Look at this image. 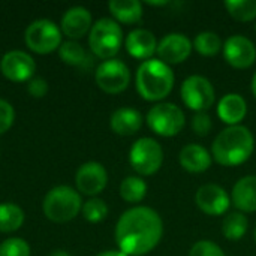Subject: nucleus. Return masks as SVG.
Wrapping results in <instances>:
<instances>
[{"instance_id":"nucleus-12","label":"nucleus","mask_w":256,"mask_h":256,"mask_svg":"<svg viewBox=\"0 0 256 256\" xmlns=\"http://www.w3.org/2000/svg\"><path fill=\"white\" fill-rule=\"evenodd\" d=\"M196 207L208 216H220L230 210L231 196L219 184H204L195 194Z\"/></svg>"},{"instance_id":"nucleus-25","label":"nucleus","mask_w":256,"mask_h":256,"mask_svg":"<svg viewBox=\"0 0 256 256\" xmlns=\"http://www.w3.org/2000/svg\"><path fill=\"white\" fill-rule=\"evenodd\" d=\"M58 54L60 58L70 66H80V68H86L90 63V57L87 56L86 50L82 48V45H80L75 40H66L58 46Z\"/></svg>"},{"instance_id":"nucleus-20","label":"nucleus","mask_w":256,"mask_h":256,"mask_svg":"<svg viewBox=\"0 0 256 256\" xmlns=\"http://www.w3.org/2000/svg\"><path fill=\"white\" fill-rule=\"evenodd\" d=\"M231 200L240 213L256 212V176L242 177L232 188Z\"/></svg>"},{"instance_id":"nucleus-26","label":"nucleus","mask_w":256,"mask_h":256,"mask_svg":"<svg viewBox=\"0 0 256 256\" xmlns=\"http://www.w3.org/2000/svg\"><path fill=\"white\" fill-rule=\"evenodd\" d=\"M147 195V183L136 176L126 177L120 184V196L130 204L141 202Z\"/></svg>"},{"instance_id":"nucleus-1","label":"nucleus","mask_w":256,"mask_h":256,"mask_svg":"<svg viewBox=\"0 0 256 256\" xmlns=\"http://www.w3.org/2000/svg\"><path fill=\"white\" fill-rule=\"evenodd\" d=\"M164 222L160 214L150 207L126 210L116 225V243L118 250L128 256L150 254L162 240Z\"/></svg>"},{"instance_id":"nucleus-13","label":"nucleus","mask_w":256,"mask_h":256,"mask_svg":"<svg viewBox=\"0 0 256 256\" xmlns=\"http://www.w3.org/2000/svg\"><path fill=\"white\" fill-rule=\"evenodd\" d=\"M192 50H194V45L186 34L168 33L158 44L156 54L159 56V60L171 66V64H180L186 62Z\"/></svg>"},{"instance_id":"nucleus-30","label":"nucleus","mask_w":256,"mask_h":256,"mask_svg":"<svg viewBox=\"0 0 256 256\" xmlns=\"http://www.w3.org/2000/svg\"><path fill=\"white\" fill-rule=\"evenodd\" d=\"M0 256H30V246L22 238H9L0 244Z\"/></svg>"},{"instance_id":"nucleus-18","label":"nucleus","mask_w":256,"mask_h":256,"mask_svg":"<svg viewBox=\"0 0 256 256\" xmlns=\"http://www.w3.org/2000/svg\"><path fill=\"white\" fill-rule=\"evenodd\" d=\"M92 28V14L82 6H74L68 9L62 18V32L72 38H82Z\"/></svg>"},{"instance_id":"nucleus-4","label":"nucleus","mask_w":256,"mask_h":256,"mask_svg":"<svg viewBox=\"0 0 256 256\" xmlns=\"http://www.w3.org/2000/svg\"><path fill=\"white\" fill-rule=\"evenodd\" d=\"M82 208L81 196L76 190L69 186H56L44 198L42 210L44 214L57 224L69 222Z\"/></svg>"},{"instance_id":"nucleus-21","label":"nucleus","mask_w":256,"mask_h":256,"mask_svg":"<svg viewBox=\"0 0 256 256\" xmlns=\"http://www.w3.org/2000/svg\"><path fill=\"white\" fill-rule=\"evenodd\" d=\"M110 124L111 129L122 136H130L134 134H136L141 126H142V116L140 111L124 106V108H118L112 112L111 118H110Z\"/></svg>"},{"instance_id":"nucleus-11","label":"nucleus","mask_w":256,"mask_h":256,"mask_svg":"<svg viewBox=\"0 0 256 256\" xmlns=\"http://www.w3.org/2000/svg\"><path fill=\"white\" fill-rule=\"evenodd\" d=\"M222 52L226 63L236 69H248L256 60L255 44L243 34L228 38L224 44Z\"/></svg>"},{"instance_id":"nucleus-27","label":"nucleus","mask_w":256,"mask_h":256,"mask_svg":"<svg viewBox=\"0 0 256 256\" xmlns=\"http://www.w3.org/2000/svg\"><path fill=\"white\" fill-rule=\"evenodd\" d=\"M24 222V212L12 202L0 204V232H14Z\"/></svg>"},{"instance_id":"nucleus-15","label":"nucleus","mask_w":256,"mask_h":256,"mask_svg":"<svg viewBox=\"0 0 256 256\" xmlns=\"http://www.w3.org/2000/svg\"><path fill=\"white\" fill-rule=\"evenodd\" d=\"M76 188L81 194L94 196L100 194L108 183V174L104 165L98 162H87L80 166L75 176Z\"/></svg>"},{"instance_id":"nucleus-16","label":"nucleus","mask_w":256,"mask_h":256,"mask_svg":"<svg viewBox=\"0 0 256 256\" xmlns=\"http://www.w3.org/2000/svg\"><path fill=\"white\" fill-rule=\"evenodd\" d=\"M158 39L156 36L147 28H135L132 30L124 40L128 52L140 60H150L152 56L158 50Z\"/></svg>"},{"instance_id":"nucleus-8","label":"nucleus","mask_w":256,"mask_h":256,"mask_svg":"<svg viewBox=\"0 0 256 256\" xmlns=\"http://www.w3.org/2000/svg\"><path fill=\"white\" fill-rule=\"evenodd\" d=\"M180 94L184 105L196 112H206L213 106L216 99L213 84L201 75L188 76L180 87Z\"/></svg>"},{"instance_id":"nucleus-35","label":"nucleus","mask_w":256,"mask_h":256,"mask_svg":"<svg viewBox=\"0 0 256 256\" xmlns=\"http://www.w3.org/2000/svg\"><path fill=\"white\" fill-rule=\"evenodd\" d=\"M96 256H128L124 255L123 252H120V250H105V252H100L99 255Z\"/></svg>"},{"instance_id":"nucleus-3","label":"nucleus","mask_w":256,"mask_h":256,"mask_svg":"<svg viewBox=\"0 0 256 256\" xmlns=\"http://www.w3.org/2000/svg\"><path fill=\"white\" fill-rule=\"evenodd\" d=\"M174 72L171 66L159 58H150L140 64L136 70V90L144 100L159 102L165 99L174 87Z\"/></svg>"},{"instance_id":"nucleus-22","label":"nucleus","mask_w":256,"mask_h":256,"mask_svg":"<svg viewBox=\"0 0 256 256\" xmlns=\"http://www.w3.org/2000/svg\"><path fill=\"white\" fill-rule=\"evenodd\" d=\"M108 8L112 16L123 24H135L142 18V4L138 0H111Z\"/></svg>"},{"instance_id":"nucleus-34","label":"nucleus","mask_w":256,"mask_h":256,"mask_svg":"<svg viewBox=\"0 0 256 256\" xmlns=\"http://www.w3.org/2000/svg\"><path fill=\"white\" fill-rule=\"evenodd\" d=\"M28 93L33 96V98H42L46 92H48V84L44 78H32L30 82H28Z\"/></svg>"},{"instance_id":"nucleus-37","label":"nucleus","mask_w":256,"mask_h":256,"mask_svg":"<svg viewBox=\"0 0 256 256\" xmlns=\"http://www.w3.org/2000/svg\"><path fill=\"white\" fill-rule=\"evenodd\" d=\"M250 87H252V93H254V96L256 98V72H255V75H254V78H252Z\"/></svg>"},{"instance_id":"nucleus-38","label":"nucleus","mask_w":256,"mask_h":256,"mask_svg":"<svg viewBox=\"0 0 256 256\" xmlns=\"http://www.w3.org/2000/svg\"><path fill=\"white\" fill-rule=\"evenodd\" d=\"M255 243H256V228H255Z\"/></svg>"},{"instance_id":"nucleus-10","label":"nucleus","mask_w":256,"mask_h":256,"mask_svg":"<svg viewBox=\"0 0 256 256\" xmlns=\"http://www.w3.org/2000/svg\"><path fill=\"white\" fill-rule=\"evenodd\" d=\"M94 78L98 86L105 93L117 94L128 88L130 82V70L122 60L111 58L98 66Z\"/></svg>"},{"instance_id":"nucleus-23","label":"nucleus","mask_w":256,"mask_h":256,"mask_svg":"<svg viewBox=\"0 0 256 256\" xmlns=\"http://www.w3.org/2000/svg\"><path fill=\"white\" fill-rule=\"evenodd\" d=\"M249 228V220L244 213L232 212L222 222V234L230 242H238Z\"/></svg>"},{"instance_id":"nucleus-24","label":"nucleus","mask_w":256,"mask_h":256,"mask_svg":"<svg viewBox=\"0 0 256 256\" xmlns=\"http://www.w3.org/2000/svg\"><path fill=\"white\" fill-rule=\"evenodd\" d=\"M196 52L204 57H214L224 50V42L220 36L214 32H201L192 42Z\"/></svg>"},{"instance_id":"nucleus-36","label":"nucleus","mask_w":256,"mask_h":256,"mask_svg":"<svg viewBox=\"0 0 256 256\" xmlns=\"http://www.w3.org/2000/svg\"><path fill=\"white\" fill-rule=\"evenodd\" d=\"M48 256H69V254L64 252V250H54V252H51Z\"/></svg>"},{"instance_id":"nucleus-2","label":"nucleus","mask_w":256,"mask_h":256,"mask_svg":"<svg viewBox=\"0 0 256 256\" xmlns=\"http://www.w3.org/2000/svg\"><path fill=\"white\" fill-rule=\"evenodd\" d=\"M255 150V138L243 124L228 126L212 144V158L222 166H237L249 160Z\"/></svg>"},{"instance_id":"nucleus-7","label":"nucleus","mask_w":256,"mask_h":256,"mask_svg":"<svg viewBox=\"0 0 256 256\" xmlns=\"http://www.w3.org/2000/svg\"><path fill=\"white\" fill-rule=\"evenodd\" d=\"M129 162L140 176H153L164 164V148L153 138H140L130 147Z\"/></svg>"},{"instance_id":"nucleus-33","label":"nucleus","mask_w":256,"mask_h":256,"mask_svg":"<svg viewBox=\"0 0 256 256\" xmlns=\"http://www.w3.org/2000/svg\"><path fill=\"white\" fill-rule=\"evenodd\" d=\"M14 118H15V112L12 105L4 99H0V135L4 134L12 126Z\"/></svg>"},{"instance_id":"nucleus-32","label":"nucleus","mask_w":256,"mask_h":256,"mask_svg":"<svg viewBox=\"0 0 256 256\" xmlns=\"http://www.w3.org/2000/svg\"><path fill=\"white\" fill-rule=\"evenodd\" d=\"M213 128L212 117L207 112H196L192 117V130L198 136H207Z\"/></svg>"},{"instance_id":"nucleus-19","label":"nucleus","mask_w":256,"mask_h":256,"mask_svg":"<svg viewBox=\"0 0 256 256\" xmlns=\"http://www.w3.org/2000/svg\"><path fill=\"white\" fill-rule=\"evenodd\" d=\"M248 114V104L238 93L225 94L218 104V116L228 126L240 124Z\"/></svg>"},{"instance_id":"nucleus-31","label":"nucleus","mask_w":256,"mask_h":256,"mask_svg":"<svg viewBox=\"0 0 256 256\" xmlns=\"http://www.w3.org/2000/svg\"><path fill=\"white\" fill-rule=\"evenodd\" d=\"M189 256H226L225 252L222 250L220 246H218L213 242L208 240H201L196 242L190 250H189Z\"/></svg>"},{"instance_id":"nucleus-17","label":"nucleus","mask_w":256,"mask_h":256,"mask_svg":"<svg viewBox=\"0 0 256 256\" xmlns=\"http://www.w3.org/2000/svg\"><path fill=\"white\" fill-rule=\"evenodd\" d=\"M212 154L208 150L200 144H188L180 150L178 162L182 168L192 174H201L206 172L212 166Z\"/></svg>"},{"instance_id":"nucleus-9","label":"nucleus","mask_w":256,"mask_h":256,"mask_svg":"<svg viewBox=\"0 0 256 256\" xmlns=\"http://www.w3.org/2000/svg\"><path fill=\"white\" fill-rule=\"evenodd\" d=\"M26 44L27 46L38 52V54H46L58 48L62 44V33L56 22L46 18H40L33 21L26 28Z\"/></svg>"},{"instance_id":"nucleus-14","label":"nucleus","mask_w":256,"mask_h":256,"mask_svg":"<svg viewBox=\"0 0 256 256\" xmlns=\"http://www.w3.org/2000/svg\"><path fill=\"white\" fill-rule=\"evenodd\" d=\"M0 70L8 80L22 82L33 76L36 70V63L30 54L20 50H14L2 57Z\"/></svg>"},{"instance_id":"nucleus-28","label":"nucleus","mask_w":256,"mask_h":256,"mask_svg":"<svg viewBox=\"0 0 256 256\" xmlns=\"http://www.w3.org/2000/svg\"><path fill=\"white\" fill-rule=\"evenodd\" d=\"M225 8L240 22H249L256 18V0H228L225 2Z\"/></svg>"},{"instance_id":"nucleus-5","label":"nucleus","mask_w":256,"mask_h":256,"mask_svg":"<svg viewBox=\"0 0 256 256\" xmlns=\"http://www.w3.org/2000/svg\"><path fill=\"white\" fill-rule=\"evenodd\" d=\"M122 44L123 32L116 20L100 18L92 26L88 34V45L98 57L111 60L120 51Z\"/></svg>"},{"instance_id":"nucleus-29","label":"nucleus","mask_w":256,"mask_h":256,"mask_svg":"<svg viewBox=\"0 0 256 256\" xmlns=\"http://www.w3.org/2000/svg\"><path fill=\"white\" fill-rule=\"evenodd\" d=\"M82 214L86 218V220L92 222V224H98L102 222L106 214H108V207L105 204L104 200L100 198H92L87 202H84L82 206Z\"/></svg>"},{"instance_id":"nucleus-6","label":"nucleus","mask_w":256,"mask_h":256,"mask_svg":"<svg viewBox=\"0 0 256 256\" xmlns=\"http://www.w3.org/2000/svg\"><path fill=\"white\" fill-rule=\"evenodd\" d=\"M148 128L159 136L171 138L178 135L186 123V116L180 106L171 102H159L147 112Z\"/></svg>"},{"instance_id":"nucleus-39","label":"nucleus","mask_w":256,"mask_h":256,"mask_svg":"<svg viewBox=\"0 0 256 256\" xmlns=\"http://www.w3.org/2000/svg\"><path fill=\"white\" fill-rule=\"evenodd\" d=\"M255 32H256V24H255Z\"/></svg>"}]
</instances>
